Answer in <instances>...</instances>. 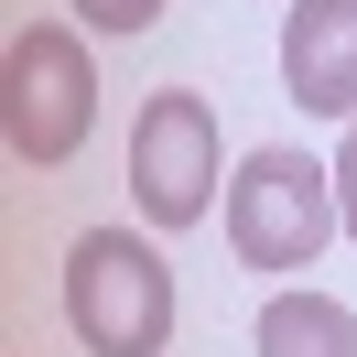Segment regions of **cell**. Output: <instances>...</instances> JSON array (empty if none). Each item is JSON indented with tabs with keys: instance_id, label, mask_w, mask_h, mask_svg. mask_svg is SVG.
<instances>
[{
	"instance_id": "cell-1",
	"label": "cell",
	"mask_w": 357,
	"mask_h": 357,
	"mask_svg": "<svg viewBox=\"0 0 357 357\" xmlns=\"http://www.w3.org/2000/svg\"><path fill=\"white\" fill-rule=\"evenodd\" d=\"M66 335L87 357H162L174 347V260L130 227H87L66 249Z\"/></svg>"
},
{
	"instance_id": "cell-2",
	"label": "cell",
	"mask_w": 357,
	"mask_h": 357,
	"mask_svg": "<svg viewBox=\"0 0 357 357\" xmlns=\"http://www.w3.org/2000/svg\"><path fill=\"white\" fill-rule=\"evenodd\" d=\"M335 227H347L335 162L292 152V141H271V152H249L227 174V249H238V271H314Z\"/></svg>"
},
{
	"instance_id": "cell-3",
	"label": "cell",
	"mask_w": 357,
	"mask_h": 357,
	"mask_svg": "<svg viewBox=\"0 0 357 357\" xmlns=\"http://www.w3.org/2000/svg\"><path fill=\"white\" fill-rule=\"evenodd\" d=\"M0 130H11V162H76L98 130V66L76 22H22L11 54H0Z\"/></svg>"
},
{
	"instance_id": "cell-4",
	"label": "cell",
	"mask_w": 357,
	"mask_h": 357,
	"mask_svg": "<svg viewBox=\"0 0 357 357\" xmlns=\"http://www.w3.org/2000/svg\"><path fill=\"white\" fill-rule=\"evenodd\" d=\"M130 195L152 227H195L217 217V98L195 87H152L130 119Z\"/></svg>"
},
{
	"instance_id": "cell-5",
	"label": "cell",
	"mask_w": 357,
	"mask_h": 357,
	"mask_svg": "<svg viewBox=\"0 0 357 357\" xmlns=\"http://www.w3.org/2000/svg\"><path fill=\"white\" fill-rule=\"evenodd\" d=\"M282 87L314 119H357V0H292L282 11Z\"/></svg>"
},
{
	"instance_id": "cell-6",
	"label": "cell",
	"mask_w": 357,
	"mask_h": 357,
	"mask_svg": "<svg viewBox=\"0 0 357 357\" xmlns=\"http://www.w3.org/2000/svg\"><path fill=\"white\" fill-rule=\"evenodd\" d=\"M260 357H357V314L335 292H271L260 303Z\"/></svg>"
},
{
	"instance_id": "cell-7",
	"label": "cell",
	"mask_w": 357,
	"mask_h": 357,
	"mask_svg": "<svg viewBox=\"0 0 357 357\" xmlns=\"http://www.w3.org/2000/svg\"><path fill=\"white\" fill-rule=\"evenodd\" d=\"M66 11H76L87 33H119V44H141V33H152L174 0H66Z\"/></svg>"
},
{
	"instance_id": "cell-8",
	"label": "cell",
	"mask_w": 357,
	"mask_h": 357,
	"mask_svg": "<svg viewBox=\"0 0 357 357\" xmlns=\"http://www.w3.org/2000/svg\"><path fill=\"white\" fill-rule=\"evenodd\" d=\"M335 206H347V238H357V119H347V141H335Z\"/></svg>"
}]
</instances>
